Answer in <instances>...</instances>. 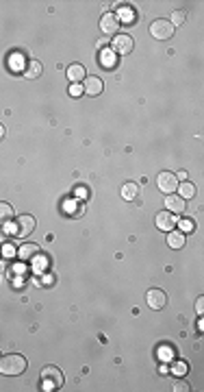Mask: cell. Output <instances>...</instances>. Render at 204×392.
<instances>
[{"instance_id":"cell-2","label":"cell","mask_w":204,"mask_h":392,"mask_svg":"<svg viewBox=\"0 0 204 392\" xmlns=\"http://www.w3.org/2000/svg\"><path fill=\"white\" fill-rule=\"evenodd\" d=\"M61 386H63V372L57 366H46L41 370V388L50 392V390H59Z\"/></svg>"},{"instance_id":"cell-26","label":"cell","mask_w":204,"mask_h":392,"mask_svg":"<svg viewBox=\"0 0 204 392\" xmlns=\"http://www.w3.org/2000/svg\"><path fill=\"white\" fill-rule=\"evenodd\" d=\"M2 253H4V255H7V257H11V255H16V251H13V246H11V244H4Z\"/></svg>"},{"instance_id":"cell-9","label":"cell","mask_w":204,"mask_h":392,"mask_svg":"<svg viewBox=\"0 0 204 392\" xmlns=\"http://www.w3.org/2000/svg\"><path fill=\"white\" fill-rule=\"evenodd\" d=\"M102 90H104V83H102L98 76H85V81H82V92H87L89 96H98Z\"/></svg>"},{"instance_id":"cell-3","label":"cell","mask_w":204,"mask_h":392,"mask_svg":"<svg viewBox=\"0 0 204 392\" xmlns=\"http://www.w3.org/2000/svg\"><path fill=\"white\" fill-rule=\"evenodd\" d=\"M174 31H176V28L172 26V22H169V20H163V18H159V20H154L152 24H150V35H152L154 40H159V42L172 40V37H174Z\"/></svg>"},{"instance_id":"cell-16","label":"cell","mask_w":204,"mask_h":392,"mask_svg":"<svg viewBox=\"0 0 204 392\" xmlns=\"http://www.w3.org/2000/svg\"><path fill=\"white\" fill-rule=\"evenodd\" d=\"M139 196V185L137 183H124L122 185V198H126V201H135V198Z\"/></svg>"},{"instance_id":"cell-6","label":"cell","mask_w":204,"mask_h":392,"mask_svg":"<svg viewBox=\"0 0 204 392\" xmlns=\"http://www.w3.org/2000/svg\"><path fill=\"white\" fill-rule=\"evenodd\" d=\"M111 46H113V52L115 55H130L133 52V48H135V42H133V37L130 35H118L115 40H111Z\"/></svg>"},{"instance_id":"cell-17","label":"cell","mask_w":204,"mask_h":392,"mask_svg":"<svg viewBox=\"0 0 204 392\" xmlns=\"http://www.w3.org/2000/svg\"><path fill=\"white\" fill-rule=\"evenodd\" d=\"M176 190H178V194H181V198H184V201H187V198H193V196H196V185H193V183H189V181L178 183Z\"/></svg>"},{"instance_id":"cell-15","label":"cell","mask_w":204,"mask_h":392,"mask_svg":"<svg viewBox=\"0 0 204 392\" xmlns=\"http://www.w3.org/2000/svg\"><path fill=\"white\" fill-rule=\"evenodd\" d=\"M167 244L172 249H183L184 246V233L183 231H167Z\"/></svg>"},{"instance_id":"cell-8","label":"cell","mask_w":204,"mask_h":392,"mask_svg":"<svg viewBox=\"0 0 204 392\" xmlns=\"http://www.w3.org/2000/svg\"><path fill=\"white\" fill-rule=\"evenodd\" d=\"M145 301H148V305L152 309H163L165 305H167V294L159 288H152V290H148V294H145Z\"/></svg>"},{"instance_id":"cell-20","label":"cell","mask_w":204,"mask_h":392,"mask_svg":"<svg viewBox=\"0 0 204 392\" xmlns=\"http://www.w3.org/2000/svg\"><path fill=\"white\" fill-rule=\"evenodd\" d=\"M172 372L176 377H184L187 375V364H184V362H176V364L172 366Z\"/></svg>"},{"instance_id":"cell-14","label":"cell","mask_w":204,"mask_h":392,"mask_svg":"<svg viewBox=\"0 0 204 392\" xmlns=\"http://www.w3.org/2000/svg\"><path fill=\"white\" fill-rule=\"evenodd\" d=\"M18 255H20L22 261L35 259L37 255H40V246H37V244H24V246H20V249H18Z\"/></svg>"},{"instance_id":"cell-13","label":"cell","mask_w":204,"mask_h":392,"mask_svg":"<svg viewBox=\"0 0 204 392\" xmlns=\"http://www.w3.org/2000/svg\"><path fill=\"white\" fill-rule=\"evenodd\" d=\"M22 72H24L26 79H37V76H41V64L35 59H31V61H26V66L22 68Z\"/></svg>"},{"instance_id":"cell-24","label":"cell","mask_w":204,"mask_h":392,"mask_svg":"<svg viewBox=\"0 0 204 392\" xmlns=\"http://www.w3.org/2000/svg\"><path fill=\"white\" fill-rule=\"evenodd\" d=\"M70 94L74 96V98H79V96L82 94V85H81V83H74V85L70 87Z\"/></svg>"},{"instance_id":"cell-27","label":"cell","mask_w":204,"mask_h":392,"mask_svg":"<svg viewBox=\"0 0 204 392\" xmlns=\"http://www.w3.org/2000/svg\"><path fill=\"white\" fill-rule=\"evenodd\" d=\"M196 312H198V314L204 312V299H202V297L198 299V303H196Z\"/></svg>"},{"instance_id":"cell-18","label":"cell","mask_w":204,"mask_h":392,"mask_svg":"<svg viewBox=\"0 0 204 392\" xmlns=\"http://www.w3.org/2000/svg\"><path fill=\"white\" fill-rule=\"evenodd\" d=\"M13 220V207L9 203H0V225H9Z\"/></svg>"},{"instance_id":"cell-22","label":"cell","mask_w":204,"mask_h":392,"mask_svg":"<svg viewBox=\"0 0 204 392\" xmlns=\"http://www.w3.org/2000/svg\"><path fill=\"white\" fill-rule=\"evenodd\" d=\"M196 229V222L189 220V218H184V220H181V231L183 233H189V231Z\"/></svg>"},{"instance_id":"cell-7","label":"cell","mask_w":204,"mask_h":392,"mask_svg":"<svg viewBox=\"0 0 204 392\" xmlns=\"http://www.w3.org/2000/svg\"><path fill=\"white\" fill-rule=\"evenodd\" d=\"M154 222H157L159 231H174V227L178 225V218H176V214H172V211H159Z\"/></svg>"},{"instance_id":"cell-12","label":"cell","mask_w":204,"mask_h":392,"mask_svg":"<svg viewBox=\"0 0 204 392\" xmlns=\"http://www.w3.org/2000/svg\"><path fill=\"white\" fill-rule=\"evenodd\" d=\"M85 76H87V72H85V68H82L81 64H72L70 68H67V79L72 81V85H74V83H82V81H85Z\"/></svg>"},{"instance_id":"cell-25","label":"cell","mask_w":204,"mask_h":392,"mask_svg":"<svg viewBox=\"0 0 204 392\" xmlns=\"http://www.w3.org/2000/svg\"><path fill=\"white\" fill-rule=\"evenodd\" d=\"M174 390H178V392H187V390H189V386L184 384V381H174Z\"/></svg>"},{"instance_id":"cell-1","label":"cell","mask_w":204,"mask_h":392,"mask_svg":"<svg viewBox=\"0 0 204 392\" xmlns=\"http://www.w3.org/2000/svg\"><path fill=\"white\" fill-rule=\"evenodd\" d=\"M24 370H26V357L20 355V353H9V355L0 357V375L16 377L22 375Z\"/></svg>"},{"instance_id":"cell-29","label":"cell","mask_w":204,"mask_h":392,"mask_svg":"<svg viewBox=\"0 0 204 392\" xmlns=\"http://www.w3.org/2000/svg\"><path fill=\"white\" fill-rule=\"evenodd\" d=\"M2 138H4V127L0 124V139H2Z\"/></svg>"},{"instance_id":"cell-4","label":"cell","mask_w":204,"mask_h":392,"mask_svg":"<svg viewBox=\"0 0 204 392\" xmlns=\"http://www.w3.org/2000/svg\"><path fill=\"white\" fill-rule=\"evenodd\" d=\"M35 227H37V222H35V218H33L31 214L18 216V220H16V235H18V238H28V235L35 231Z\"/></svg>"},{"instance_id":"cell-10","label":"cell","mask_w":204,"mask_h":392,"mask_svg":"<svg viewBox=\"0 0 204 392\" xmlns=\"http://www.w3.org/2000/svg\"><path fill=\"white\" fill-rule=\"evenodd\" d=\"M100 28H102V33H104V35L115 33L120 28L118 16H113V13H104V16H102V20H100Z\"/></svg>"},{"instance_id":"cell-23","label":"cell","mask_w":204,"mask_h":392,"mask_svg":"<svg viewBox=\"0 0 204 392\" xmlns=\"http://www.w3.org/2000/svg\"><path fill=\"white\" fill-rule=\"evenodd\" d=\"M13 59H11V68H13V70H18V68H22V66H26V64H24V59H22V55H20V52H13Z\"/></svg>"},{"instance_id":"cell-5","label":"cell","mask_w":204,"mask_h":392,"mask_svg":"<svg viewBox=\"0 0 204 392\" xmlns=\"http://www.w3.org/2000/svg\"><path fill=\"white\" fill-rule=\"evenodd\" d=\"M157 187L163 192V194H174L178 187V179L174 172H161L157 177Z\"/></svg>"},{"instance_id":"cell-11","label":"cell","mask_w":204,"mask_h":392,"mask_svg":"<svg viewBox=\"0 0 204 392\" xmlns=\"http://www.w3.org/2000/svg\"><path fill=\"white\" fill-rule=\"evenodd\" d=\"M165 207H167V211H172V214H183L187 203H184V198H181V196L167 194L165 196Z\"/></svg>"},{"instance_id":"cell-21","label":"cell","mask_w":204,"mask_h":392,"mask_svg":"<svg viewBox=\"0 0 204 392\" xmlns=\"http://www.w3.org/2000/svg\"><path fill=\"white\" fill-rule=\"evenodd\" d=\"M184 18H187V16H184V11H174V13H172V20H169V22H172V26L176 28L178 24L184 22Z\"/></svg>"},{"instance_id":"cell-19","label":"cell","mask_w":204,"mask_h":392,"mask_svg":"<svg viewBox=\"0 0 204 392\" xmlns=\"http://www.w3.org/2000/svg\"><path fill=\"white\" fill-rule=\"evenodd\" d=\"M100 66L102 68H115V52L113 50H100Z\"/></svg>"},{"instance_id":"cell-28","label":"cell","mask_w":204,"mask_h":392,"mask_svg":"<svg viewBox=\"0 0 204 392\" xmlns=\"http://www.w3.org/2000/svg\"><path fill=\"white\" fill-rule=\"evenodd\" d=\"M176 179H187V172H184V170H181V172L176 174Z\"/></svg>"}]
</instances>
